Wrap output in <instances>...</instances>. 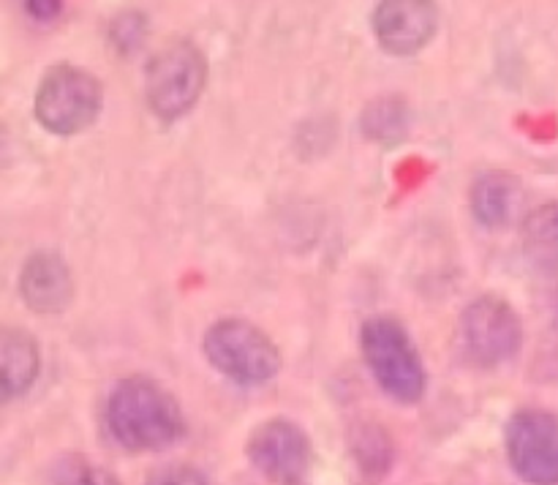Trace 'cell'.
I'll return each instance as SVG.
<instances>
[{
  "label": "cell",
  "instance_id": "1",
  "mask_svg": "<svg viewBox=\"0 0 558 485\" xmlns=\"http://www.w3.org/2000/svg\"><path fill=\"white\" fill-rule=\"evenodd\" d=\"M107 425L131 452L167 450L185 431L178 398L147 376H129L114 385L107 401Z\"/></svg>",
  "mask_w": 558,
  "mask_h": 485
},
{
  "label": "cell",
  "instance_id": "2",
  "mask_svg": "<svg viewBox=\"0 0 558 485\" xmlns=\"http://www.w3.org/2000/svg\"><path fill=\"white\" fill-rule=\"evenodd\" d=\"M365 365L381 390L401 403H417L425 392V365L412 336L396 316H371L360 330Z\"/></svg>",
  "mask_w": 558,
  "mask_h": 485
},
{
  "label": "cell",
  "instance_id": "3",
  "mask_svg": "<svg viewBox=\"0 0 558 485\" xmlns=\"http://www.w3.org/2000/svg\"><path fill=\"white\" fill-rule=\"evenodd\" d=\"M104 107V85L93 71L71 63L47 69L36 90V120L58 136H74L90 129Z\"/></svg>",
  "mask_w": 558,
  "mask_h": 485
},
{
  "label": "cell",
  "instance_id": "4",
  "mask_svg": "<svg viewBox=\"0 0 558 485\" xmlns=\"http://www.w3.org/2000/svg\"><path fill=\"white\" fill-rule=\"evenodd\" d=\"M205 357L213 368L238 385H262L281 368L272 338L243 316H223L205 332Z\"/></svg>",
  "mask_w": 558,
  "mask_h": 485
},
{
  "label": "cell",
  "instance_id": "5",
  "mask_svg": "<svg viewBox=\"0 0 558 485\" xmlns=\"http://www.w3.org/2000/svg\"><path fill=\"white\" fill-rule=\"evenodd\" d=\"M207 82V58L194 41L178 38L158 49L147 63V107L161 120L183 118L199 101Z\"/></svg>",
  "mask_w": 558,
  "mask_h": 485
},
{
  "label": "cell",
  "instance_id": "6",
  "mask_svg": "<svg viewBox=\"0 0 558 485\" xmlns=\"http://www.w3.org/2000/svg\"><path fill=\"white\" fill-rule=\"evenodd\" d=\"M458 338L466 357L477 365H499L515 357L523 343V322L499 294H480L458 319Z\"/></svg>",
  "mask_w": 558,
  "mask_h": 485
},
{
  "label": "cell",
  "instance_id": "7",
  "mask_svg": "<svg viewBox=\"0 0 558 485\" xmlns=\"http://www.w3.org/2000/svg\"><path fill=\"white\" fill-rule=\"evenodd\" d=\"M507 456L529 485H558V414L521 409L507 423Z\"/></svg>",
  "mask_w": 558,
  "mask_h": 485
},
{
  "label": "cell",
  "instance_id": "8",
  "mask_svg": "<svg viewBox=\"0 0 558 485\" xmlns=\"http://www.w3.org/2000/svg\"><path fill=\"white\" fill-rule=\"evenodd\" d=\"M248 458L276 485H300L311 466V441L292 420H267L248 439Z\"/></svg>",
  "mask_w": 558,
  "mask_h": 485
},
{
  "label": "cell",
  "instance_id": "9",
  "mask_svg": "<svg viewBox=\"0 0 558 485\" xmlns=\"http://www.w3.org/2000/svg\"><path fill=\"white\" fill-rule=\"evenodd\" d=\"M439 9L425 0H385L374 11L376 41L396 58L417 54L434 38Z\"/></svg>",
  "mask_w": 558,
  "mask_h": 485
},
{
  "label": "cell",
  "instance_id": "10",
  "mask_svg": "<svg viewBox=\"0 0 558 485\" xmlns=\"http://www.w3.org/2000/svg\"><path fill=\"white\" fill-rule=\"evenodd\" d=\"M20 298L33 314H63L74 300V276L58 251H33L20 270Z\"/></svg>",
  "mask_w": 558,
  "mask_h": 485
},
{
  "label": "cell",
  "instance_id": "11",
  "mask_svg": "<svg viewBox=\"0 0 558 485\" xmlns=\"http://www.w3.org/2000/svg\"><path fill=\"white\" fill-rule=\"evenodd\" d=\"M41 371V349L22 327H0V403L25 396Z\"/></svg>",
  "mask_w": 558,
  "mask_h": 485
},
{
  "label": "cell",
  "instance_id": "12",
  "mask_svg": "<svg viewBox=\"0 0 558 485\" xmlns=\"http://www.w3.org/2000/svg\"><path fill=\"white\" fill-rule=\"evenodd\" d=\"M521 180L512 172H483L472 185L474 218L485 227H505L521 202Z\"/></svg>",
  "mask_w": 558,
  "mask_h": 485
},
{
  "label": "cell",
  "instance_id": "13",
  "mask_svg": "<svg viewBox=\"0 0 558 485\" xmlns=\"http://www.w3.org/2000/svg\"><path fill=\"white\" fill-rule=\"evenodd\" d=\"M523 251L537 267H558V202L539 205L523 218Z\"/></svg>",
  "mask_w": 558,
  "mask_h": 485
},
{
  "label": "cell",
  "instance_id": "14",
  "mask_svg": "<svg viewBox=\"0 0 558 485\" xmlns=\"http://www.w3.org/2000/svg\"><path fill=\"white\" fill-rule=\"evenodd\" d=\"M412 129V112L401 98H376L363 112V134L379 145H398Z\"/></svg>",
  "mask_w": 558,
  "mask_h": 485
},
{
  "label": "cell",
  "instance_id": "15",
  "mask_svg": "<svg viewBox=\"0 0 558 485\" xmlns=\"http://www.w3.org/2000/svg\"><path fill=\"white\" fill-rule=\"evenodd\" d=\"M352 450L368 477H381L392 463V445L376 423H360L352 431Z\"/></svg>",
  "mask_w": 558,
  "mask_h": 485
},
{
  "label": "cell",
  "instance_id": "16",
  "mask_svg": "<svg viewBox=\"0 0 558 485\" xmlns=\"http://www.w3.org/2000/svg\"><path fill=\"white\" fill-rule=\"evenodd\" d=\"M54 485H120L109 469L98 466L85 456H63L52 466Z\"/></svg>",
  "mask_w": 558,
  "mask_h": 485
},
{
  "label": "cell",
  "instance_id": "17",
  "mask_svg": "<svg viewBox=\"0 0 558 485\" xmlns=\"http://www.w3.org/2000/svg\"><path fill=\"white\" fill-rule=\"evenodd\" d=\"M147 485H207L205 477L194 466L174 463V466H161L150 474Z\"/></svg>",
  "mask_w": 558,
  "mask_h": 485
},
{
  "label": "cell",
  "instance_id": "18",
  "mask_svg": "<svg viewBox=\"0 0 558 485\" xmlns=\"http://www.w3.org/2000/svg\"><path fill=\"white\" fill-rule=\"evenodd\" d=\"M25 9L36 20H54L63 11V3H25Z\"/></svg>",
  "mask_w": 558,
  "mask_h": 485
}]
</instances>
